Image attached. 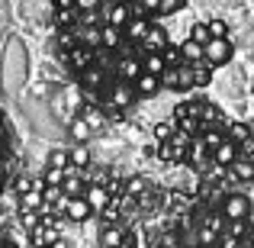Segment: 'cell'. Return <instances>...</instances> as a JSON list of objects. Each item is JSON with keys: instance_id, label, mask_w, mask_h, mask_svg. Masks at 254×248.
Instances as JSON below:
<instances>
[{"instance_id": "obj_1", "label": "cell", "mask_w": 254, "mask_h": 248, "mask_svg": "<svg viewBox=\"0 0 254 248\" xmlns=\"http://www.w3.org/2000/svg\"><path fill=\"white\" fill-rule=\"evenodd\" d=\"M232 42L229 39H209V42L203 45V62L209 65V68H222V65L232 62Z\"/></svg>"}, {"instance_id": "obj_2", "label": "cell", "mask_w": 254, "mask_h": 248, "mask_svg": "<svg viewBox=\"0 0 254 248\" xmlns=\"http://www.w3.org/2000/svg\"><path fill=\"white\" fill-rule=\"evenodd\" d=\"M251 210H254V203L245 193H229L225 203H222V216L229 219V223H245V219L251 216Z\"/></svg>"}, {"instance_id": "obj_3", "label": "cell", "mask_w": 254, "mask_h": 248, "mask_svg": "<svg viewBox=\"0 0 254 248\" xmlns=\"http://www.w3.org/2000/svg\"><path fill=\"white\" fill-rule=\"evenodd\" d=\"M212 162L222 165V167L238 165V145H235V142H229V139H222V142L212 149Z\"/></svg>"}, {"instance_id": "obj_4", "label": "cell", "mask_w": 254, "mask_h": 248, "mask_svg": "<svg viewBox=\"0 0 254 248\" xmlns=\"http://www.w3.org/2000/svg\"><path fill=\"white\" fill-rule=\"evenodd\" d=\"M90 213H93V210L87 206V200H84V197H68V200H64V216L74 219V223H84Z\"/></svg>"}, {"instance_id": "obj_5", "label": "cell", "mask_w": 254, "mask_h": 248, "mask_svg": "<svg viewBox=\"0 0 254 248\" xmlns=\"http://www.w3.org/2000/svg\"><path fill=\"white\" fill-rule=\"evenodd\" d=\"M132 90L138 93V97H151V93H158L161 90V78H155V75H138L135 81H132Z\"/></svg>"}, {"instance_id": "obj_6", "label": "cell", "mask_w": 254, "mask_h": 248, "mask_svg": "<svg viewBox=\"0 0 254 248\" xmlns=\"http://www.w3.org/2000/svg\"><path fill=\"white\" fill-rule=\"evenodd\" d=\"M142 71H145V75L161 78L164 71H168V62H164L161 52H145V58H142Z\"/></svg>"}, {"instance_id": "obj_7", "label": "cell", "mask_w": 254, "mask_h": 248, "mask_svg": "<svg viewBox=\"0 0 254 248\" xmlns=\"http://www.w3.org/2000/svg\"><path fill=\"white\" fill-rule=\"evenodd\" d=\"M229 142H235L238 149H242V145H251V139H254V132H251V126H245V123H232L229 126Z\"/></svg>"}, {"instance_id": "obj_8", "label": "cell", "mask_w": 254, "mask_h": 248, "mask_svg": "<svg viewBox=\"0 0 254 248\" xmlns=\"http://www.w3.org/2000/svg\"><path fill=\"white\" fill-rule=\"evenodd\" d=\"M180 62L184 65H199L203 62V45H196L193 39H187V42L180 45Z\"/></svg>"}, {"instance_id": "obj_9", "label": "cell", "mask_w": 254, "mask_h": 248, "mask_svg": "<svg viewBox=\"0 0 254 248\" xmlns=\"http://www.w3.org/2000/svg\"><path fill=\"white\" fill-rule=\"evenodd\" d=\"M148 29H151V23L148 19H129V23H126V36L129 39H135V42H145V36H148Z\"/></svg>"}, {"instance_id": "obj_10", "label": "cell", "mask_w": 254, "mask_h": 248, "mask_svg": "<svg viewBox=\"0 0 254 248\" xmlns=\"http://www.w3.org/2000/svg\"><path fill=\"white\" fill-rule=\"evenodd\" d=\"M164 42H168V36H164V29H161V26H151L142 45H145L148 52H158V49H164Z\"/></svg>"}, {"instance_id": "obj_11", "label": "cell", "mask_w": 254, "mask_h": 248, "mask_svg": "<svg viewBox=\"0 0 254 248\" xmlns=\"http://www.w3.org/2000/svg\"><path fill=\"white\" fill-rule=\"evenodd\" d=\"M119 75L126 78V84H132L138 75H142V62H135V58H123V65H119Z\"/></svg>"}, {"instance_id": "obj_12", "label": "cell", "mask_w": 254, "mask_h": 248, "mask_svg": "<svg viewBox=\"0 0 254 248\" xmlns=\"http://www.w3.org/2000/svg\"><path fill=\"white\" fill-rule=\"evenodd\" d=\"M132 97H135V90H132V84H116L113 87V103L116 106H126V103H132Z\"/></svg>"}, {"instance_id": "obj_13", "label": "cell", "mask_w": 254, "mask_h": 248, "mask_svg": "<svg viewBox=\"0 0 254 248\" xmlns=\"http://www.w3.org/2000/svg\"><path fill=\"white\" fill-rule=\"evenodd\" d=\"M129 6L126 3H119V6H113V13H110V23L106 26H116V29H126V23H129Z\"/></svg>"}, {"instance_id": "obj_14", "label": "cell", "mask_w": 254, "mask_h": 248, "mask_svg": "<svg viewBox=\"0 0 254 248\" xmlns=\"http://www.w3.org/2000/svg\"><path fill=\"white\" fill-rule=\"evenodd\" d=\"M84 200H87L90 210H100V206H106V190L103 187H90V190L84 193Z\"/></svg>"}, {"instance_id": "obj_15", "label": "cell", "mask_w": 254, "mask_h": 248, "mask_svg": "<svg viewBox=\"0 0 254 248\" xmlns=\"http://www.w3.org/2000/svg\"><path fill=\"white\" fill-rule=\"evenodd\" d=\"M103 248H123V229H106L103 232Z\"/></svg>"}, {"instance_id": "obj_16", "label": "cell", "mask_w": 254, "mask_h": 248, "mask_svg": "<svg viewBox=\"0 0 254 248\" xmlns=\"http://www.w3.org/2000/svg\"><path fill=\"white\" fill-rule=\"evenodd\" d=\"M190 39H193V42H196V45H206V42H209V26H206V23H196V26H193V32H190Z\"/></svg>"}, {"instance_id": "obj_17", "label": "cell", "mask_w": 254, "mask_h": 248, "mask_svg": "<svg viewBox=\"0 0 254 248\" xmlns=\"http://www.w3.org/2000/svg\"><path fill=\"white\" fill-rule=\"evenodd\" d=\"M100 39H103V45L116 49V45H119V39H123V32H119L116 26H103V36H100Z\"/></svg>"}, {"instance_id": "obj_18", "label": "cell", "mask_w": 254, "mask_h": 248, "mask_svg": "<svg viewBox=\"0 0 254 248\" xmlns=\"http://www.w3.org/2000/svg\"><path fill=\"white\" fill-rule=\"evenodd\" d=\"M184 3L187 0H161V16H168V13H177V10H184Z\"/></svg>"}, {"instance_id": "obj_19", "label": "cell", "mask_w": 254, "mask_h": 248, "mask_svg": "<svg viewBox=\"0 0 254 248\" xmlns=\"http://www.w3.org/2000/svg\"><path fill=\"white\" fill-rule=\"evenodd\" d=\"M206 26H209L212 39H229V36H225V23H222V19H212V23H206Z\"/></svg>"}, {"instance_id": "obj_20", "label": "cell", "mask_w": 254, "mask_h": 248, "mask_svg": "<svg viewBox=\"0 0 254 248\" xmlns=\"http://www.w3.org/2000/svg\"><path fill=\"white\" fill-rule=\"evenodd\" d=\"M138 10L142 13H158L161 10V0H138Z\"/></svg>"}, {"instance_id": "obj_21", "label": "cell", "mask_w": 254, "mask_h": 248, "mask_svg": "<svg viewBox=\"0 0 254 248\" xmlns=\"http://www.w3.org/2000/svg\"><path fill=\"white\" fill-rule=\"evenodd\" d=\"M219 248H242V242H238L235 236H225L222 242H219Z\"/></svg>"}, {"instance_id": "obj_22", "label": "cell", "mask_w": 254, "mask_h": 248, "mask_svg": "<svg viewBox=\"0 0 254 248\" xmlns=\"http://www.w3.org/2000/svg\"><path fill=\"white\" fill-rule=\"evenodd\" d=\"M71 162H74V165H84V162H87V152H84V149L71 152Z\"/></svg>"}, {"instance_id": "obj_23", "label": "cell", "mask_w": 254, "mask_h": 248, "mask_svg": "<svg viewBox=\"0 0 254 248\" xmlns=\"http://www.w3.org/2000/svg\"><path fill=\"white\" fill-rule=\"evenodd\" d=\"M97 3H100V0H77V6H81V10H93Z\"/></svg>"}, {"instance_id": "obj_24", "label": "cell", "mask_w": 254, "mask_h": 248, "mask_svg": "<svg viewBox=\"0 0 254 248\" xmlns=\"http://www.w3.org/2000/svg\"><path fill=\"white\" fill-rule=\"evenodd\" d=\"M64 162H68V158H64V155H55V158H52V167H62Z\"/></svg>"}, {"instance_id": "obj_25", "label": "cell", "mask_w": 254, "mask_h": 248, "mask_svg": "<svg viewBox=\"0 0 254 248\" xmlns=\"http://www.w3.org/2000/svg\"><path fill=\"white\" fill-rule=\"evenodd\" d=\"M0 248H16V245H13V242H0Z\"/></svg>"}, {"instance_id": "obj_26", "label": "cell", "mask_w": 254, "mask_h": 248, "mask_svg": "<svg viewBox=\"0 0 254 248\" xmlns=\"http://www.w3.org/2000/svg\"><path fill=\"white\" fill-rule=\"evenodd\" d=\"M155 248H161V245H155Z\"/></svg>"}]
</instances>
